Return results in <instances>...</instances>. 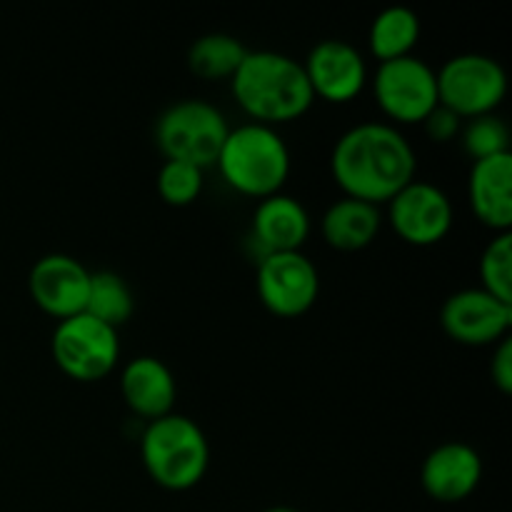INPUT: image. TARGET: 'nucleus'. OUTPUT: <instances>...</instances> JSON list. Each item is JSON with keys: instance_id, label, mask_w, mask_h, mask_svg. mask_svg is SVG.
Returning <instances> with one entry per match:
<instances>
[{"instance_id": "obj_1", "label": "nucleus", "mask_w": 512, "mask_h": 512, "mask_svg": "<svg viewBox=\"0 0 512 512\" xmlns=\"http://www.w3.org/2000/svg\"><path fill=\"white\" fill-rule=\"evenodd\" d=\"M330 170L345 198L380 205L415 180L418 158L398 128L360 123L343 133L330 155Z\"/></svg>"}, {"instance_id": "obj_2", "label": "nucleus", "mask_w": 512, "mask_h": 512, "mask_svg": "<svg viewBox=\"0 0 512 512\" xmlns=\"http://www.w3.org/2000/svg\"><path fill=\"white\" fill-rule=\"evenodd\" d=\"M230 85L240 108L268 128L303 118L315 100L303 63L275 50H248Z\"/></svg>"}, {"instance_id": "obj_3", "label": "nucleus", "mask_w": 512, "mask_h": 512, "mask_svg": "<svg viewBox=\"0 0 512 512\" xmlns=\"http://www.w3.org/2000/svg\"><path fill=\"white\" fill-rule=\"evenodd\" d=\"M215 165L230 190L265 200L278 195L288 180L290 150L275 128L248 123L230 130Z\"/></svg>"}, {"instance_id": "obj_4", "label": "nucleus", "mask_w": 512, "mask_h": 512, "mask_svg": "<svg viewBox=\"0 0 512 512\" xmlns=\"http://www.w3.org/2000/svg\"><path fill=\"white\" fill-rule=\"evenodd\" d=\"M140 458L155 485L183 493L208 473L210 445L195 420L170 413L148 423L140 440Z\"/></svg>"}, {"instance_id": "obj_5", "label": "nucleus", "mask_w": 512, "mask_h": 512, "mask_svg": "<svg viewBox=\"0 0 512 512\" xmlns=\"http://www.w3.org/2000/svg\"><path fill=\"white\" fill-rule=\"evenodd\" d=\"M228 133L225 115L200 98L173 103L155 123V143L165 160H180L200 170L215 165Z\"/></svg>"}, {"instance_id": "obj_6", "label": "nucleus", "mask_w": 512, "mask_h": 512, "mask_svg": "<svg viewBox=\"0 0 512 512\" xmlns=\"http://www.w3.org/2000/svg\"><path fill=\"white\" fill-rule=\"evenodd\" d=\"M435 80L440 105L460 120L493 115L508 93L503 65L480 53H463L445 60L443 68L435 70Z\"/></svg>"}, {"instance_id": "obj_7", "label": "nucleus", "mask_w": 512, "mask_h": 512, "mask_svg": "<svg viewBox=\"0 0 512 512\" xmlns=\"http://www.w3.org/2000/svg\"><path fill=\"white\" fill-rule=\"evenodd\" d=\"M50 350L60 373L68 375L70 380L98 383L118 365V330L90 318L88 313L73 315L55 325Z\"/></svg>"}, {"instance_id": "obj_8", "label": "nucleus", "mask_w": 512, "mask_h": 512, "mask_svg": "<svg viewBox=\"0 0 512 512\" xmlns=\"http://www.w3.org/2000/svg\"><path fill=\"white\" fill-rule=\"evenodd\" d=\"M373 93L378 108L403 125L423 123L440 105L435 70L415 55L380 63L373 78Z\"/></svg>"}, {"instance_id": "obj_9", "label": "nucleus", "mask_w": 512, "mask_h": 512, "mask_svg": "<svg viewBox=\"0 0 512 512\" xmlns=\"http://www.w3.org/2000/svg\"><path fill=\"white\" fill-rule=\"evenodd\" d=\"M258 298L278 318H300L315 305L320 293V275L313 260L300 250L270 253L258 263Z\"/></svg>"}, {"instance_id": "obj_10", "label": "nucleus", "mask_w": 512, "mask_h": 512, "mask_svg": "<svg viewBox=\"0 0 512 512\" xmlns=\"http://www.w3.org/2000/svg\"><path fill=\"white\" fill-rule=\"evenodd\" d=\"M390 225L403 243L430 248L448 238L455 210L448 195L433 183L413 180L390 200Z\"/></svg>"}, {"instance_id": "obj_11", "label": "nucleus", "mask_w": 512, "mask_h": 512, "mask_svg": "<svg viewBox=\"0 0 512 512\" xmlns=\"http://www.w3.org/2000/svg\"><path fill=\"white\" fill-rule=\"evenodd\" d=\"M440 325L450 340L468 348L498 345L512 328V305L483 288H465L450 295L440 310Z\"/></svg>"}, {"instance_id": "obj_12", "label": "nucleus", "mask_w": 512, "mask_h": 512, "mask_svg": "<svg viewBox=\"0 0 512 512\" xmlns=\"http://www.w3.org/2000/svg\"><path fill=\"white\" fill-rule=\"evenodd\" d=\"M88 288L90 270L73 255L65 253L43 255L28 275V290L33 303L58 323L83 313Z\"/></svg>"}, {"instance_id": "obj_13", "label": "nucleus", "mask_w": 512, "mask_h": 512, "mask_svg": "<svg viewBox=\"0 0 512 512\" xmlns=\"http://www.w3.org/2000/svg\"><path fill=\"white\" fill-rule=\"evenodd\" d=\"M313 98L345 105L363 93L368 83V65L358 48L338 38L320 40L303 63Z\"/></svg>"}, {"instance_id": "obj_14", "label": "nucleus", "mask_w": 512, "mask_h": 512, "mask_svg": "<svg viewBox=\"0 0 512 512\" xmlns=\"http://www.w3.org/2000/svg\"><path fill=\"white\" fill-rule=\"evenodd\" d=\"M483 480V460L468 443H443L425 458L420 470L423 490L438 503H463Z\"/></svg>"}, {"instance_id": "obj_15", "label": "nucleus", "mask_w": 512, "mask_h": 512, "mask_svg": "<svg viewBox=\"0 0 512 512\" xmlns=\"http://www.w3.org/2000/svg\"><path fill=\"white\" fill-rule=\"evenodd\" d=\"M468 200L485 228L510 233L512 228V153L475 160L468 178Z\"/></svg>"}, {"instance_id": "obj_16", "label": "nucleus", "mask_w": 512, "mask_h": 512, "mask_svg": "<svg viewBox=\"0 0 512 512\" xmlns=\"http://www.w3.org/2000/svg\"><path fill=\"white\" fill-rule=\"evenodd\" d=\"M120 393H123L125 405L135 415L145 420H158L173 413L175 395V378L163 360L153 355H140L125 365L120 375Z\"/></svg>"}, {"instance_id": "obj_17", "label": "nucleus", "mask_w": 512, "mask_h": 512, "mask_svg": "<svg viewBox=\"0 0 512 512\" xmlns=\"http://www.w3.org/2000/svg\"><path fill=\"white\" fill-rule=\"evenodd\" d=\"M310 235V218L303 203L290 195H270L260 200L253 215V240L263 255L295 253Z\"/></svg>"}, {"instance_id": "obj_18", "label": "nucleus", "mask_w": 512, "mask_h": 512, "mask_svg": "<svg viewBox=\"0 0 512 512\" xmlns=\"http://www.w3.org/2000/svg\"><path fill=\"white\" fill-rule=\"evenodd\" d=\"M380 223L383 218H380L378 205L343 198L325 210L323 220H320V233L330 248L343 250V253H358L378 238Z\"/></svg>"}, {"instance_id": "obj_19", "label": "nucleus", "mask_w": 512, "mask_h": 512, "mask_svg": "<svg viewBox=\"0 0 512 512\" xmlns=\"http://www.w3.org/2000/svg\"><path fill=\"white\" fill-rule=\"evenodd\" d=\"M418 40L420 18L415 10L405 8V5H390V8L380 10V13L375 15L373 25H370V53H373L380 63L413 55V48L418 45Z\"/></svg>"}, {"instance_id": "obj_20", "label": "nucleus", "mask_w": 512, "mask_h": 512, "mask_svg": "<svg viewBox=\"0 0 512 512\" xmlns=\"http://www.w3.org/2000/svg\"><path fill=\"white\" fill-rule=\"evenodd\" d=\"M248 48L235 35L208 33L200 35L188 50V65L193 75L203 80H225L238 73Z\"/></svg>"}, {"instance_id": "obj_21", "label": "nucleus", "mask_w": 512, "mask_h": 512, "mask_svg": "<svg viewBox=\"0 0 512 512\" xmlns=\"http://www.w3.org/2000/svg\"><path fill=\"white\" fill-rule=\"evenodd\" d=\"M133 310V290H130V285L118 273H113V270L90 273L88 300H85L83 313H88L90 318L118 330L120 325L128 323Z\"/></svg>"}, {"instance_id": "obj_22", "label": "nucleus", "mask_w": 512, "mask_h": 512, "mask_svg": "<svg viewBox=\"0 0 512 512\" xmlns=\"http://www.w3.org/2000/svg\"><path fill=\"white\" fill-rule=\"evenodd\" d=\"M480 288L512 305V233H498L480 255Z\"/></svg>"}, {"instance_id": "obj_23", "label": "nucleus", "mask_w": 512, "mask_h": 512, "mask_svg": "<svg viewBox=\"0 0 512 512\" xmlns=\"http://www.w3.org/2000/svg\"><path fill=\"white\" fill-rule=\"evenodd\" d=\"M155 185H158V195L163 198V203L173 205V208H188L200 198L203 170L190 163H180V160H165Z\"/></svg>"}, {"instance_id": "obj_24", "label": "nucleus", "mask_w": 512, "mask_h": 512, "mask_svg": "<svg viewBox=\"0 0 512 512\" xmlns=\"http://www.w3.org/2000/svg\"><path fill=\"white\" fill-rule=\"evenodd\" d=\"M463 148L465 153L475 160L493 158V155L510 153V133L508 125L498 118V115H483V118H473L463 130Z\"/></svg>"}, {"instance_id": "obj_25", "label": "nucleus", "mask_w": 512, "mask_h": 512, "mask_svg": "<svg viewBox=\"0 0 512 512\" xmlns=\"http://www.w3.org/2000/svg\"><path fill=\"white\" fill-rule=\"evenodd\" d=\"M423 125H425V133H428L435 143H448V140L458 138L460 130H463V123H460L458 115L445 110L443 105H438V108L423 120Z\"/></svg>"}, {"instance_id": "obj_26", "label": "nucleus", "mask_w": 512, "mask_h": 512, "mask_svg": "<svg viewBox=\"0 0 512 512\" xmlns=\"http://www.w3.org/2000/svg\"><path fill=\"white\" fill-rule=\"evenodd\" d=\"M490 378L493 385L503 395L512 393V338H503L493 353V363H490Z\"/></svg>"}, {"instance_id": "obj_27", "label": "nucleus", "mask_w": 512, "mask_h": 512, "mask_svg": "<svg viewBox=\"0 0 512 512\" xmlns=\"http://www.w3.org/2000/svg\"><path fill=\"white\" fill-rule=\"evenodd\" d=\"M265 512H298V510H293V508H283V505H280V508H270V510H265Z\"/></svg>"}]
</instances>
